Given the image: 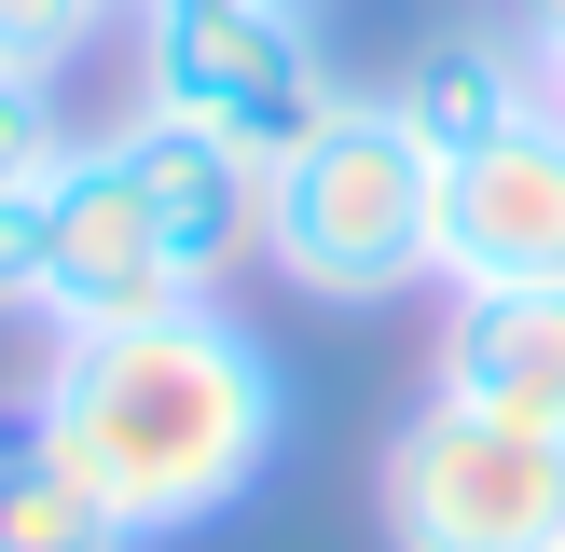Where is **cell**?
Instances as JSON below:
<instances>
[{
    "label": "cell",
    "instance_id": "1",
    "mask_svg": "<svg viewBox=\"0 0 565 552\" xmlns=\"http://www.w3.org/2000/svg\"><path fill=\"white\" fill-rule=\"evenodd\" d=\"M28 414H42V442L97 484V511L152 552V539L221 524L276 469V442H290V373H276V346L207 290V304H166V318H125V331H55Z\"/></svg>",
    "mask_w": 565,
    "mask_h": 552
},
{
    "label": "cell",
    "instance_id": "2",
    "mask_svg": "<svg viewBox=\"0 0 565 552\" xmlns=\"http://www.w3.org/2000/svg\"><path fill=\"white\" fill-rule=\"evenodd\" d=\"M235 263H263V166L221 138L125 110L83 138L42 208V331H125L166 304H207Z\"/></svg>",
    "mask_w": 565,
    "mask_h": 552
},
{
    "label": "cell",
    "instance_id": "3",
    "mask_svg": "<svg viewBox=\"0 0 565 552\" xmlns=\"http://www.w3.org/2000/svg\"><path fill=\"white\" fill-rule=\"evenodd\" d=\"M263 263L303 304H401L441 276V152L386 97H345L303 152L263 166Z\"/></svg>",
    "mask_w": 565,
    "mask_h": 552
},
{
    "label": "cell",
    "instance_id": "4",
    "mask_svg": "<svg viewBox=\"0 0 565 552\" xmlns=\"http://www.w3.org/2000/svg\"><path fill=\"white\" fill-rule=\"evenodd\" d=\"M138 110H166V125L276 166V152H303L345 110V70H331L303 0H207V14H152L138 28Z\"/></svg>",
    "mask_w": 565,
    "mask_h": 552
},
{
    "label": "cell",
    "instance_id": "5",
    "mask_svg": "<svg viewBox=\"0 0 565 552\" xmlns=\"http://www.w3.org/2000/svg\"><path fill=\"white\" fill-rule=\"evenodd\" d=\"M373 511L386 552H565V442L428 386L373 456Z\"/></svg>",
    "mask_w": 565,
    "mask_h": 552
},
{
    "label": "cell",
    "instance_id": "6",
    "mask_svg": "<svg viewBox=\"0 0 565 552\" xmlns=\"http://www.w3.org/2000/svg\"><path fill=\"white\" fill-rule=\"evenodd\" d=\"M441 290H565V110L552 97L441 166Z\"/></svg>",
    "mask_w": 565,
    "mask_h": 552
},
{
    "label": "cell",
    "instance_id": "7",
    "mask_svg": "<svg viewBox=\"0 0 565 552\" xmlns=\"http://www.w3.org/2000/svg\"><path fill=\"white\" fill-rule=\"evenodd\" d=\"M428 386L497 414V428L565 442V290H441Z\"/></svg>",
    "mask_w": 565,
    "mask_h": 552
},
{
    "label": "cell",
    "instance_id": "8",
    "mask_svg": "<svg viewBox=\"0 0 565 552\" xmlns=\"http://www.w3.org/2000/svg\"><path fill=\"white\" fill-rule=\"evenodd\" d=\"M386 110L456 166V152H483L497 125L539 110V42H524V28H441V42H414V70L386 83Z\"/></svg>",
    "mask_w": 565,
    "mask_h": 552
},
{
    "label": "cell",
    "instance_id": "9",
    "mask_svg": "<svg viewBox=\"0 0 565 552\" xmlns=\"http://www.w3.org/2000/svg\"><path fill=\"white\" fill-rule=\"evenodd\" d=\"M70 110H55V83L0 70V318H42V208L55 180H70Z\"/></svg>",
    "mask_w": 565,
    "mask_h": 552
},
{
    "label": "cell",
    "instance_id": "10",
    "mask_svg": "<svg viewBox=\"0 0 565 552\" xmlns=\"http://www.w3.org/2000/svg\"><path fill=\"white\" fill-rule=\"evenodd\" d=\"M0 552H138L125 524L97 511V484L42 442L28 401H0Z\"/></svg>",
    "mask_w": 565,
    "mask_h": 552
},
{
    "label": "cell",
    "instance_id": "11",
    "mask_svg": "<svg viewBox=\"0 0 565 552\" xmlns=\"http://www.w3.org/2000/svg\"><path fill=\"white\" fill-rule=\"evenodd\" d=\"M110 28H125V0H0V70L55 83V70H83Z\"/></svg>",
    "mask_w": 565,
    "mask_h": 552
},
{
    "label": "cell",
    "instance_id": "12",
    "mask_svg": "<svg viewBox=\"0 0 565 552\" xmlns=\"http://www.w3.org/2000/svg\"><path fill=\"white\" fill-rule=\"evenodd\" d=\"M524 42H539V97L565 110V14H552V28H524Z\"/></svg>",
    "mask_w": 565,
    "mask_h": 552
}]
</instances>
